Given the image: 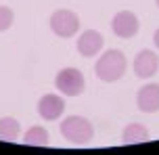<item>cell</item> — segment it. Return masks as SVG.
I'll use <instances>...</instances> for the list:
<instances>
[{
  "instance_id": "6da1fadb",
  "label": "cell",
  "mask_w": 159,
  "mask_h": 155,
  "mask_svg": "<svg viewBox=\"0 0 159 155\" xmlns=\"http://www.w3.org/2000/svg\"><path fill=\"white\" fill-rule=\"evenodd\" d=\"M126 67H128L126 55L117 48H111V50H105L103 55L98 57V61L94 65V74L98 80L111 84V82H117L124 78Z\"/></svg>"
},
{
  "instance_id": "7a4b0ae2",
  "label": "cell",
  "mask_w": 159,
  "mask_h": 155,
  "mask_svg": "<svg viewBox=\"0 0 159 155\" xmlns=\"http://www.w3.org/2000/svg\"><path fill=\"white\" fill-rule=\"evenodd\" d=\"M61 134L71 145H86L94 136V126L90 120L82 117V115H69L61 124Z\"/></svg>"
},
{
  "instance_id": "3957f363",
  "label": "cell",
  "mask_w": 159,
  "mask_h": 155,
  "mask_svg": "<svg viewBox=\"0 0 159 155\" xmlns=\"http://www.w3.org/2000/svg\"><path fill=\"white\" fill-rule=\"evenodd\" d=\"M55 86L57 90L65 94V97H78L84 92L86 88V80H84V74L80 69H73V67H65L61 69L55 78Z\"/></svg>"
},
{
  "instance_id": "277c9868",
  "label": "cell",
  "mask_w": 159,
  "mask_h": 155,
  "mask_svg": "<svg viewBox=\"0 0 159 155\" xmlns=\"http://www.w3.org/2000/svg\"><path fill=\"white\" fill-rule=\"evenodd\" d=\"M50 30L59 38H71L80 30V17L69 8H59L50 17Z\"/></svg>"
},
{
  "instance_id": "5b68a950",
  "label": "cell",
  "mask_w": 159,
  "mask_h": 155,
  "mask_svg": "<svg viewBox=\"0 0 159 155\" xmlns=\"http://www.w3.org/2000/svg\"><path fill=\"white\" fill-rule=\"evenodd\" d=\"M138 17L132 13V11H119L117 15L113 17L111 21V30L115 36L119 38H124V40H130V38H134L136 34H138Z\"/></svg>"
},
{
  "instance_id": "8992f818",
  "label": "cell",
  "mask_w": 159,
  "mask_h": 155,
  "mask_svg": "<svg viewBox=\"0 0 159 155\" xmlns=\"http://www.w3.org/2000/svg\"><path fill=\"white\" fill-rule=\"evenodd\" d=\"M159 69V57L157 52L153 50H140L134 57V74L140 78V80H147V78H153Z\"/></svg>"
},
{
  "instance_id": "52a82bcc",
  "label": "cell",
  "mask_w": 159,
  "mask_h": 155,
  "mask_svg": "<svg viewBox=\"0 0 159 155\" xmlns=\"http://www.w3.org/2000/svg\"><path fill=\"white\" fill-rule=\"evenodd\" d=\"M63 111H65V101L59 94H44L38 101V113L42 120H48V122L59 120L63 115Z\"/></svg>"
},
{
  "instance_id": "ba28073f",
  "label": "cell",
  "mask_w": 159,
  "mask_h": 155,
  "mask_svg": "<svg viewBox=\"0 0 159 155\" xmlns=\"http://www.w3.org/2000/svg\"><path fill=\"white\" fill-rule=\"evenodd\" d=\"M136 105L143 113H157L159 111V84H147L136 94Z\"/></svg>"
},
{
  "instance_id": "9c48e42d",
  "label": "cell",
  "mask_w": 159,
  "mask_h": 155,
  "mask_svg": "<svg viewBox=\"0 0 159 155\" xmlns=\"http://www.w3.org/2000/svg\"><path fill=\"white\" fill-rule=\"evenodd\" d=\"M103 44H105L103 34L96 32V30H86L78 40V50L82 57H96L103 48Z\"/></svg>"
},
{
  "instance_id": "30bf717a",
  "label": "cell",
  "mask_w": 159,
  "mask_h": 155,
  "mask_svg": "<svg viewBox=\"0 0 159 155\" xmlns=\"http://www.w3.org/2000/svg\"><path fill=\"white\" fill-rule=\"evenodd\" d=\"M149 140V130L143 124H128L121 134V143L124 145H136V143H147Z\"/></svg>"
},
{
  "instance_id": "8fae6325",
  "label": "cell",
  "mask_w": 159,
  "mask_h": 155,
  "mask_svg": "<svg viewBox=\"0 0 159 155\" xmlns=\"http://www.w3.org/2000/svg\"><path fill=\"white\" fill-rule=\"evenodd\" d=\"M23 143H25V145H32V147H46V145H48V132H46V128H42V126H32L30 130L25 132Z\"/></svg>"
},
{
  "instance_id": "7c38bea8",
  "label": "cell",
  "mask_w": 159,
  "mask_h": 155,
  "mask_svg": "<svg viewBox=\"0 0 159 155\" xmlns=\"http://www.w3.org/2000/svg\"><path fill=\"white\" fill-rule=\"evenodd\" d=\"M21 130V126L15 117H2L0 120V140H7V143H13L17 139V134Z\"/></svg>"
},
{
  "instance_id": "4fadbf2b",
  "label": "cell",
  "mask_w": 159,
  "mask_h": 155,
  "mask_svg": "<svg viewBox=\"0 0 159 155\" xmlns=\"http://www.w3.org/2000/svg\"><path fill=\"white\" fill-rule=\"evenodd\" d=\"M13 21H15V13H13L8 7H0V32L11 30Z\"/></svg>"
},
{
  "instance_id": "5bb4252c",
  "label": "cell",
  "mask_w": 159,
  "mask_h": 155,
  "mask_svg": "<svg viewBox=\"0 0 159 155\" xmlns=\"http://www.w3.org/2000/svg\"><path fill=\"white\" fill-rule=\"evenodd\" d=\"M153 40H155V46H157V48H159V30H157V32H155V36H153Z\"/></svg>"
},
{
  "instance_id": "9a60e30c",
  "label": "cell",
  "mask_w": 159,
  "mask_h": 155,
  "mask_svg": "<svg viewBox=\"0 0 159 155\" xmlns=\"http://www.w3.org/2000/svg\"><path fill=\"white\" fill-rule=\"evenodd\" d=\"M157 7H159V0H157Z\"/></svg>"
}]
</instances>
